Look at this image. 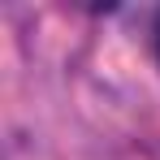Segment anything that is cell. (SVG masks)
<instances>
[{"label":"cell","instance_id":"1","mask_svg":"<svg viewBox=\"0 0 160 160\" xmlns=\"http://www.w3.org/2000/svg\"><path fill=\"white\" fill-rule=\"evenodd\" d=\"M156 56H160V13H156Z\"/></svg>","mask_w":160,"mask_h":160}]
</instances>
